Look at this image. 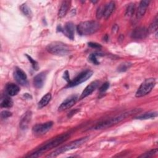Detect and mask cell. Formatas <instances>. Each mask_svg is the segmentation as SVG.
<instances>
[{
    "label": "cell",
    "mask_w": 158,
    "mask_h": 158,
    "mask_svg": "<svg viewBox=\"0 0 158 158\" xmlns=\"http://www.w3.org/2000/svg\"><path fill=\"white\" fill-rule=\"evenodd\" d=\"M70 136V135L69 133H64V134L58 135V136L51 139L48 141L46 142L44 144H43L40 148H38V149H36L34 152H31L28 156H27V157H40L44 152L48 151L52 148H54L58 146L61 143L67 141L69 138Z\"/></svg>",
    "instance_id": "obj_1"
},
{
    "label": "cell",
    "mask_w": 158,
    "mask_h": 158,
    "mask_svg": "<svg viewBox=\"0 0 158 158\" xmlns=\"http://www.w3.org/2000/svg\"><path fill=\"white\" fill-rule=\"evenodd\" d=\"M139 110L138 109H134V110H130L129 111L125 112L123 113H122L118 115L114 116L112 118L106 119L105 120H103L98 123H97L94 127L93 129L94 130H100V129H104L108 127H110L114 125L117 124L118 123H120L124 119H125L127 117H129L130 115L133 114L134 113H136L137 112H139Z\"/></svg>",
    "instance_id": "obj_2"
},
{
    "label": "cell",
    "mask_w": 158,
    "mask_h": 158,
    "mask_svg": "<svg viewBox=\"0 0 158 158\" xmlns=\"http://www.w3.org/2000/svg\"><path fill=\"white\" fill-rule=\"evenodd\" d=\"M88 139H89L88 136H85V137H83L80 139H76L75 141H73L54 150L53 152H52L51 153H50L48 156H46V157H55L65 152L77 149V148L80 147L81 146H82L83 144H85L88 140Z\"/></svg>",
    "instance_id": "obj_3"
},
{
    "label": "cell",
    "mask_w": 158,
    "mask_h": 158,
    "mask_svg": "<svg viewBox=\"0 0 158 158\" xmlns=\"http://www.w3.org/2000/svg\"><path fill=\"white\" fill-rule=\"evenodd\" d=\"M100 27V23L96 21H85L77 25V30L78 33L80 35H89L98 31Z\"/></svg>",
    "instance_id": "obj_4"
},
{
    "label": "cell",
    "mask_w": 158,
    "mask_h": 158,
    "mask_svg": "<svg viewBox=\"0 0 158 158\" xmlns=\"http://www.w3.org/2000/svg\"><path fill=\"white\" fill-rule=\"evenodd\" d=\"M46 50L51 54L64 56L70 53V49L66 44L62 42L55 41L49 44L46 47Z\"/></svg>",
    "instance_id": "obj_5"
},
{
    "label": "cell",
    "mask_w": 158,
    "mask_h": 158,
    "mask_svg": "<svg viewBox=\"0 0 158 158\" xmlns=\"http://www.w3.org/2000/svg\"><path fill=\"white\" fill-rule=\"evenodd\" d=\"M156 85V80L154 78L146 79L139 86L136 92L135 96L140 98L149 94Z\"/></svg>",
    "instance_id": "obj_6"
},
{
    "label": "cell",
    "mask_w": 158,
    "mask_h": 158,
    "mask_svg": "<svg viewBox=\"0 0 158 158\" xmlns=\"http://www.w3.org/2000/svg\"><path fill=\"white\" fill-rule=\"evenodd\" d=\"M93 71L90 70H86L80 74H78L73 80H70L68 85L66 86V88H70L77 86L89 79L93 75Z\"/></svg>",
    "instance_id": "obj_7"
},
{
    "label": "cell",
    "mask_w": 158,
    "mask_h": 158,
    "mask_svg": "<svg viewBox=\"0 0 158 158\" xmlns=\"http://www.w3.org/2000/svg\"><path fill=\"white\" fill-rule=\"evenodd\" d=\"M52 125H53V122L52 121H49L45 123L36 124L35 126H33L32 128V131L35 135H41L48 132L52 128Z\"/></svg>",
    "instance_id": "obj_8"
},
{
    "label": "cell",
    "mask_w": 158,
    "mask_h": 158,
    "mask_svg": "<svg viewBox=\"0 0 158 158\" xmlns=\"http://www.w3.org/2000/svg\"><path fill=\"white\" fill-rule=\"evenodd\" d=\"M57 31L62 32L69 39L73 40L74 39V31H75V25L72 22H67L65 24L64 27L60 25L57 27Z\"/></svg>",
    "instance_id": "obj_9"
},
{
    "label": "cell",
    "mask_w": 158,
    "mask_h": 158,
    "mask_svg": "<svg viewBox=\"0 0 158 158\" xmlns=\"http://www.w3.org/2000/svg\"><path fill=\"white\" fill-rule=\"evenodd\" d=\"M14 78L15 81L22 86H27L28 85L27 77L25 72L19 67H15L14 72Z\"/></svg>",
    "instance_id": "obj_10"
},
{
    "label": "cell",
    "mask_w": 158,
    "mask_h": 158,
    "mask_svg": "<svg viewBox=\"0 0 158 158\" xmlns=\"http://www.w3.org/2000/svg\"><path fill=\"white\" fill-rule=\"evenodd\" d=\"M77 99H78V97L77 95H73L70 96L60 104V105L58 107V110L61 112V111L67 110L68 109H70L73 106H74Z\"/></svg>",
    "instance_id": "obj_11"
},
{
    "label": "cell",
    "mask_w": 158,
    "mask_h": 158,
    "mask_svg": "<svg viewBox=\"0 0 158 158\" xmlns=\"http://www.w3.org/2000/svg\"><path fill=\"white\" fill-rule=\"evenodd\" d=\"M149 33V30L147 28L143 27H137L133 30L131 33V37L136 40H142L145 38Z\"/></svg>",
    "instance_id": "obj_12"
},
{
    "label": "cell",
    "mask_w": 158,
    "mask_h": 158,
    "mask_svg": "<svg viewBox=\"0 0 158 158\" xmlns=\"http://www.w3.org/2000/svg\"><path fill=\"white\" fill-rule=\"evenodd\" d=\"M99 85V81L98 80L91 82L84 89V90L83 91V92L81 94L80 99H83V98H86V96H89V94H91L98 88Z\"/></svg>",
    "instance_id": "obj_13"
},
{
    "label": "cell",
    "mask_w": 158,
    "mask_h": 158,
    "mask_svg": "<svg viewBox=\"0 0 158 158\" xmlns=\"http://www.w3.org/2000/svg\"><path fill=\"white\" fill-rule=\"evenodd\" d=\"M149 2L150 1L148 0H143L139 2L136 14V17L138 19H139L144 16L147 10Z\"/></svg>",
    "instance_id": "obj_14"
},
{
    "label": "cell",
    "mask_w": 158,
    "mask_h": 158,
    "mask_svg": "<svg viewBox=\"0 0 158 158\" xmlns=\"http://www.w3.org/2000/svg\"><path fill=\"white\" fill-rule=\"evenodd\" d=\"M46 72H41L37 74L33 78V85L36 88H41L45 82L46 78Z\"/></svg>",
    "instance_id": "obj_15"
},
{
    "label": "cell",
    "mask_w": 158,
    "mask_h": 158,
    "mask_svg": "<svg viewBox=\"0 0 158 158\" xmlns=\"http://www.w3.org/2000/svg\"><path fill=\"white\" fill-rule=\"evenodd\" d=\"M31 112L30 110L27 111L23 115L19 123V126L22 130H26L28 128L31 119Z\"/></svg>",
    "instance_id": "obj_16"
},
{
    "label": "cell",
    "mask_w": 158,
    "mask_h": 158,
    "mask_svg": "<svg viewBox=\"0 0 158 158\" xmlns=\"http://www.w3.org/2000/svg\"><path fill=\"white\" fill-rule=\"evenodd\" d=\"M6 93L8 96H14L18 94L20 91L19 86L14 83H7L5 88Z\"/></svg>",
    "instance_id": "obj_17"
},
{
    "label": "cell",
    "mask_w": 158,
    "mask_h": 158,
    "mask_svg": "<svg viewBox=\"0 0 158 158\" xmlns=\"http://www.w3.org/2000/svg\"><path fill=\"white\" fill-rule=\"evenodd\" d=\"M115 4L113 1H110L104 6L103 7V17L105 19H107L110 17L112 13L114 12L115 9Z\"/></svg>",
    "instance_id": "obj_18"
},
{
    "label": "cell",
    "mask_w": 158,
    "mask_h": 158,
    "mask_svg": "<svg viewBox=\"0 0 158 158\" xmlns=\"http://www.w3.org/2000/svg\"><path fill=\"white\" fill-rule=\"evenodd\" d=\"M70 6V1H64L59 9L58 16L59 18H63L67 14Z\"/></svg>",
    "instance_id": "obj_19"
},
{
    "label": "cell",
    "mask_w": 158,
    "mask_h": 158,
    "mask_svg": "<svg viewBox=\"0 0 158 158\" xmlns=\"http://www.w3.org/2000/svg\"><path fill=\"white\" fill-rule=\"evenodd\" d=\"M51 99V94L49 93L46 94L44 96L42 97L41 100L39 101V102L38 104V108L41 109V108L45 107L49 103Z\"/></svg>",
    "instance_id": "obj_20"
},
{
    "label": "cell",
    "mask_w": 158,
    "mask_h": 158,
    "mask_svg": "<svg viewBox=\"0 0 158 158\" xmlns=\"http://www.w3.org/2000/svg\"><path fill=\"white\" fill-rule=\"evenodd\" d=\"M157 116V112H146L143 114H141L136 117V119L139 120H146V119H149L152 118H154Z\"/></svg>",
    "instance_id": "obj_21"
},
{
    "label": "cell",
    "mask_w": 158,
    "mask_h": 158,
    "mask_svg": "<svg viewBox=\"0 0 158 158\" xmlns=\"http://www.w3.org/2000/svg\"><path fill=\"white\" fill-rule=\"evenodd\" d=\"M13 106L12 100L9 97L6 96L2 99L1 102V107L2 108H10Z\"/></svg>",
    "instance_id": "obj_22"
},
{
    "label": "cell",
    "mask_w": 158,
    "mask_h": 158,
    "mask_svg": "<svg viewBox=\"0 0 158 158\" xmlns=\"http://www.w3.org/2000/svg\"><path fill=\"white\" fill-rule=\"evenodd\" d=\"M20 9L22 12L27 17H30L31 15V12L29 7L26 4H23L20 6Z\"/></svg>",
    "instance_id": "obj_23"
},
{
    "label": "cell",
    "mask_w": 158,
    "mask_h": 158,
    "mask_svg": "<svg viewBox=\"0 0 158 158\" xmlns=\"http://www.w3.org/2000/svg\"><path fill=\"white\" fill-rule=\"evenodd\" d=\"M102 55H101V53H98V52H95V53H92L89 55L88 59L89 60L92 62L93 64L94 65H98L99 64V62L98 60L97 59V57L98 56H101Z\"/></svg>",
    "instance_id": "obj_24"
},
{
    "label": "cell",
    "mask_w": 158,
    "mask_h": 158,
    "mask_svg": "<svg viewBox=\"0 0 158 158\" xmlns=\"http://www.w3.org/2000/svg\"><path fill=\"white\" fill-rule=\"evenodd\" d=\"M135 3H131L130 4H128V6H127V8L126 9V12H125V15L128 17H130L132 16L135 11Z\"/></svg>",
    "instance_id": "obj_25"
},
{
    "label": "cell",
    "mask_w": 158,
    "mask_h": 158,
    "mask_svg": "<svg viewBox=\"0 0 158 158\" xmlns=\"http://www.w3.org/2000/svg\"><path fill=\"white\" fill-rule=\"evenodd\" d=\"M157 24H158V18H157V15H156L150 25L149 28L148 29L149 31H151V32L157 31Z\"/></svg>",
    "instance_id": "obj_26"
},
{
    "label": "cell",
    "mask_w": 158,
    "mask_h": 158,
    "mask_svg": "<svg viewBox=\"0 0 158 158\" xmlns=\"http://www.w3.org/2000/svg\"><path fill=\"white\" fill-rule=\"evenodd\" d=\"M131 65V64L130 62H123L117 68V70L120 72H123L127 71Z\"/></svg>",
    "instance_id": "obj_27"
},
{
    "label": "cell",
    "mask_w": 158,
    "mask_h": 158,
    "mask_svg": "<svg viewBox=\"0 0 158 158\" xmlns=\"http://www.w3.org/2000/svg\"><path fill=\"white\" fill-rule=\"evenodd\" d=\"M26 56H27V57L28 58V60H29V61L30 62V63L31 64L32 67L34 69V70H38L39 67H38V62H37L35 59H33L31 56H28V55H27V54H26Z\"/></svg>",
    "instance_id": "obj_28"
},
{
    "label": "cell",
    "mask_w": 158,
    "mask_h": 158,
    "mask_svg": "<svg viewBox=\"0 0 158 158\" xmlns=\"http://www.w3.org/2000/svg\"><path fill=\"white\" fill-rule=\"evenodd\" d=\"M157 153V149H152L150 151H148L146 153H144V154L140 156V157H152L154 155H156Z\"/></svg>",
    "instance_id": "obj_29"
},
{
    "label": "cell",
    "mask_w": 158,
    "mask_h": 158,
    "mask_svg": "<svg viewBox=\"0 0 158 158\" xmlns=\"http://www.w3.org/2000/svg\"><path fill=\"white\" fill-rule=\"evenodd\" d=\"M103 7H104V6H102L98 8V10L96 12V17L98 19L103 17Z\"/></svg>",
    "instance_id": "obj_30"
},
{
    "label": "cell",
    "mask_w": 158,
    "mask_h": 158,
    "mask_svg": "<svg viewBox=\"0 0 158 158\" xmlns=\"http://www.w3.org/2000/svg\"><path fill=\"white\" fill-rule=\"evenodd\" d=\"M109 87V82H105L103 83L101 87L99 88V91L100 93H104L105 92Z\"/></svg>",
    "instance_id": "obj_31"
},
{
    "label": "cell",
    "mask_w": 158,
    "mask_h": 158,
    "mask_svg": "<svg viewBox=\"0 0 158 158\" xmlns=\"http://www.w3.org/2000/svg\"><path fill=\"white\" fill-rule=\"evenodd\" d=\"M11 115H12V113L8 110H3L1 112V118L3 119L7 118L10 117Z\"/></svg>",
    "instance_id": "obj_32"
},
{
    "label": "cell",
    "mask_w": 158,
    "mask_h": 158,
    "mask_svg": "<svg viewBox=\"0 0 158 158\" xmlns=\"http://www.w3.org/2000/svg\"><path fill=\"white\" fill-rule=\"evenodd\" d=\"M88 46H90L92 48H94V49H101L102 48L101 45L96 43H93V42H89L88 43Z\"/></svg>",
    "instance_id": "obj_33"
},
{
    "label": "cell",
    "mask_w": 158,
    "mask_h": 158,
    "mask_svg": "<svg viewBox=\"0 0 158 158\" xmlns=\"http://www.w3.org/2000/svg\"><path fill=\"white\" fill-rule=\"evenodd\" d=\"M63 78L68 82H69L70 80V77H69V72L68 70H65L64 73V75H63Z\"/></svg>",
    "instance_id": "obj_34"
},
{
    "label": "cell",
    "mask_w": 158,
    "mask_h": 158,
    "mask_svg": "<svg viewBox=\"0 0 158 158\" xmlns=\"http://www.w3.org/2000/svg\"><path fill=\"white\" fill-rule=\"evenodd\" d=\"M78 111V109H75V110H72L70 113H69V114L68 115V117H72L73 115H74L76 112H77Z\"/></svg>",
    "instance_id": "obj_35"
},
{
    "label": "cell",
    "mask_w": 158,
    "mask_h": 158,
    "mask_svg": "<svg viewBox=\"0 0 158 158\" xmlns=\"http://www.w3.org/2000/svg\"><path fill=\"white\" fill-rule=\"evenodd\" d=\"M118 29V26L117 25H115L114 27H113V28H112V31L114 32V31H115V32H116V31H117V30Z\"/></svg>",
    "instance_id": "obj_36"
}]
</instances>
